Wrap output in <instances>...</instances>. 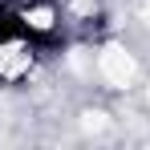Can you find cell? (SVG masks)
Here are the masks:
<instances>
[{
  "instance_id": "obj_2",
  "label": "cell",
  "mask_w": 150,
  "mask_h": 150,
  "mask_svg": "<svg viewBox=\"0 0 150 150\" xmlns=\"http://www.w3.org/2000/svg\"><path fill=\"white\" fill-rule=\"evenodd\" d=\"M33 65V49L25 41H0V81H21Z\"/></svg>"
},
{
  "instance_id": "obj_1",
  "label": "cell",
  "mask_w": 150,
  "mask_h": 150,
  "mask_svg": "<svg viewBox=\"0 0 150 150\" xmlns=\"http://www.w3.org/2000/svg\"><path fill=\"white\" fill-rule=\"evenodd\" d=\"M98 73L114 85V89H126V85H134L138 81V61H134V53L122 49V45H105L98 53Z\"/></svg>"
}]
</instances>
